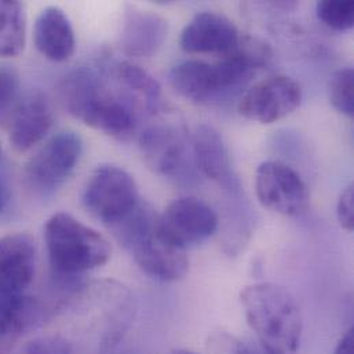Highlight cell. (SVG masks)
I'll return each mask as SVG.
<instances>
[{"instance_id":"cell-1","label":"cell","mask_w":354,"mask_h":354,"mask_svg":"<svg viewBox=\"0 0 354 354\" xmlns=\"http://www.w3.org/2000/svg\"><path fill=\"white\" fill-rule=\"evenodd\" d=\"M240 301L245 319L268 354H298L304 319L295 297L283 286L257 283L247 286Z\"/></svg>"},{"instance_id":"cell-2","label":"cell","mask_w":354,"mask_h":354,"mask_svg":"<svg viewBox=\"0 0 354 354\" xmlns=\"http://www.w3.org/2000/svg\"><path fill=\"white\" fill-rule=\"evenodd\" d=\"M65 108L94 130L124 137L134 131L137 112L126 98L108 93L102 77L93 68L71 72L61 84Z\"/></svg>"},{"instance_id":"cell-3","label":"cell","mask_w":354,"mask_h":354,"mask_svg":"<svg viewBox=\"0 0 354 354\" xmlns=\"http://www.w3.org/2000/svg\"><path fill=\"white\" fill-rule=\"evenodd\" d=\"M159 215L155 209L140 204L120 222L111 226L115 237L131 251L138 266L151 277L176 281L185 276L189 259L185 248L166 240L158 227Z\"/></svg>"},{"instance_id":"cell-4","label":"cell","mask_w":354,"mask_h":354,"mask_svg":"<svg viewBox=\"0 0 354 354\" xmlns=\"http://www.w3.org/2000/svg\"><path fill=\"white\" fill-rule=\"evenodd\" d=\"M44 239L53 272L75 277L105 265L111 258L108 240L66 212L54 214L46 223Z\"/></svg>"},{"instance_id":"cell-5","label":"cell","mask_w":354,"mask_h":354,"mask_svg":"<svg viewBox=\"0 0 354 354\" xmlns=\"http://www.w3.org/2000/svg\"><path fill=\"white\" fill-rule=\"evenodd\" d=\"M140 201L134 178L118 166L98 167L83 192L86 209L109 226L126 218Z\"/></svg>"},{"instance_id":"cell-6","label":"cell","mask_w":354,"mask_h":354,"mask_svg":"<svg viewBox=\"0 0 354 354\" xmlns=\"http://www.w3.org/2000/svg\"><path fill=\"white\" fill-rule=\"evenodd\" d=\"M82 152L83 142L76 133L64 131L54 136L28 163V186L37 194H53L72 176Z\"/></svg>"},{"instance_id":"cell-7","label":"cell","mask_w":354,"mask_h":354,"mask_svg":"<svg viewBox=\"0 0 354 354\" xmlns=\"http://www.w3.org/2000/svg\"><path fill=\"white\" fill-rule=\"evenodd\" d=\"M257 196L262 205L284 216H301L310 204V193L301 176L280 162H263L255 174Z\"/></svg>"},{"instance_id":"cell-8","label":"cell","mask_w":354,"mask_h":354,"mask_svg":"<svg viewBox=\"0 0 354 354\" xmlns=\"http://www.w3.org/2000/svg\"><path fill=\"white\" fill-rule=\"evenodd\" d=\"M301 101V86L288 76L276 75L254 84L243 95L239 112L248 120L272 124L291 115Z\"/></svg>"},{"instance_id":"cell-9","label":"cell","mask_w":354,"mask_h":354,"mask_svg":"<svg viewBox=\"0 0 354 354\" xmlns=\"http://www.w3.org/2000/svg\"><path fill=\"white\" fill-rule=\"evenodd\" d=\"M215 211L196 197H180L171 201L159 215L160 234L180 248L209 239L218 229Z\"/></svg>"},{"instance_id":"cell-10","label":"cell","mask_w":354,"mask_h":354,"mask_svg":"<svg viewBox=\"0 0 354 354\" xmlns=\"http://www.w3.org/2000/svg\"><path fill=\"white\" fill-rule=\"evenodd\" d=\"M36 270V247L24 233L0 239V299L24 298Z\"/></svg>"},{"instance_id":"cell-11","label":"cell","mask_w":354,"mask_h":354,"mask_svg":"<svg viewBox=\"0 0 354 354\" xmlns=\"http://www.w3.org/2000/svg\"><path fill=\"white\" fill-rule=\"evenodd\" d=\"M240 37L236 25L225 15L204 11L196 14L180 33V47L189 54H226Z\"/></svg>"},{"instance_id":"cell-12","label":"cell","mask_w":354,"mask_h":354,"mask_svg":"<svg viewBox=\"0 0 354 354\" xmlns=\"http://www.w3.org/2000/svg\"><path fill=\"white\" fill-rule=\"evenodd\" d=\"M145 163L156 174L176 177L186 163L187 142L183 131L174 124H155L140 137Z\"/></svg>"},{"instance_id":"cell-13","label":"cell","mask_w":354,"mask_h":354,"mask_svg":"<svg viewBox=\"0 0 354 354\" xmlns=\"http://www.w3.org/2000/svg\"><path fill=\"white\" fill-rule=\"evenodd\" d=\"M53 123L54 113L50 101L36 91L15 108L11 116L10 141L17 151H29L48 134Z\"/></svg>"},{"instance_id":"cell-14","label":"cell","mask_w":354,"mask_h":354,"mask_svg":"<svg viewBox=\"0 0 354 354\" xmlns=\"http://www.w3.org/2000/svg\"><path fill=\"white\" fill-rule=\"evenodd\" d=\"M170 83L182 97L197 104H215L226 100L215 64L189 59L170 72Z\"/></svg>"},{"instance_id":"cell-15","label":"cell","mask_w":354,"mask_h":354,"mask_svg":"<svg viewBox=\"0 0 354 354\" xmlns=\"http://www.w3.org/2000/svg\"><path fill=\"white\" fill-rule=\"evenodd\" d=\"M33 36L37 50L54 62H64L75 53L76 39L72 24L58 7H46L39 14Z\"/></svg>"},{"instance_id":"cell-16","label":"cell","mask_w":354,"mask_h":354,"mask_svg":"<svg viewBox=\"0 0 354 354\" xmlns=\"http://www.w3.org/2000/svg\"><path fill=\"white\" fill-rule=\"evenodd\" d=\"M167 21L152 12L130 10L122 32V48L130 57H151L167 37Z\"/></svg>"},{"instance_id":"cell-17","label":"cell","mask_w":354,"mask_h":354,"mask_svg":"<svg viewBox=\"0 0 354 354\" xmlns=\"http://www.w3.org/2000/svg\"><path fill=\"white\" fill-rule=\"evenodd\" d=\"M192 147L196 165L205 177L225 186H234L229 152L218 130L208 124L198 126L193 134Z\"/></svg>"},{"instance_id":"cell-18","label":"cell","mask_w":354,"mask_h":354,"mask_svg":"<svg viewBox=\"0 0 354 354\" xmlns=\"http://www.w3.org/2000/svg\"><path fill=\"white\" fill-rule=\"evenodd\" d=\"M115 77L124 91V98L134 106L151 113L160 108L162 87L147 71L131 62H120L115 66Z\"/></svg>"},{"instance_id":"cell-19","label":"cell","mask_w":354,"mask_h":354,"mask_svg":"<svg viewBox=\"0 0 354 354\" xmlns=\"http://www.w3.org/2000/svg\"><path fill=\"white\" fill-rule=\"evenodd\" d=\"M33 312V304L26 297L0 299V354H7L14 348L29 326Z\"/></svg>"},{"instance_id":"cell-20","label":"cell","mask_w":354,"mask_h":354,"mask_svg":"<svg viewBox=\"0 0 354 354\" xmlns=\"http://www.w3.org/2000/svg\"><path fill=\"white\" fill-rule=\"evenodd\" d=\"M25 46V12L18 1L0 0V57H15Z\"/></svg>"},{"instance_id":"cell-21","label":"cell","mask_w":354,"mask_h":354,"mask_svg":"<svg viewBox=\"0 0 354 354\" xmlns=\"http://www.w3.org/2000/svg\"><path fill=\"white\" fill-rule=\"evenodd\" d=\"M328 94L333 106L352 118L354 115V72L352 68H341L330 77Z\"/></svg>"},{"instance_id":"cell-22","label":"cell","mask_w":354,"mask_h":354,"mask_svg":"<svg viewBox=\"0 0 354 354\" xmlns=\"http://www.w3.org/2000/svg\"><path fill=\"white\" fill-rule=\"evenodd\" d=\"M230 51H234L254 71L269 66L273 59V50L270 44L266 40L248 33L240 35L237 44Z\"/></svg>"},{"instance_id":"cell-23","label":"cell","mask_w":354,"mask_h":354,"mask_svg":"<svg viewBox=\"0 0 354 354\" xmlns=\"http://www.w3.org/2000/svg\"><path fill=\"white\" fill-rule=\"evenodd\" d=\"M320 21L335 30H348L354 25V3L352 0H323L316 6Z\"/></svg>"},{"instance_id":"cell-24","label":"cell","mask_w":354,"mask_h":354,"mask_svg":"<svg viewBox=\"0 0 354 354\" xmlns=\"http://www.w3.org/2000/svg\"><path fill=\"white\" fill-rule=\"evenodd\" d=\"M19 77L17 72L8 66H0V120L10 116L18 106Z\"/></svg>"},{"instance_id":"cell-25","label":"cell","mask_w":354,"mask_h":354,"mask_svg":"<svg viewBox=\"0 0 354 354\" xmlns=\"http://www.w3.org/2000/svg\"><path fill=\"white\" fill-rule=\"evenodd\" d=\"M209 354H261L227 333H215L208 339Z\"/></svg>"},{"instance_id":"cell-26","label":"cell","mask_w":354,"mask_h":354,"mask_svg":"<svg viewBox=\"0 0 354 354\" xmlns=\"http://www.w3.org/2000/svg\"><path fill=\"white\" fill-rule=\"evenodd\" d=\"M24 354H75V348L64 337L50 335L30 342Z\"/></svg>"},{"instance_id":"cell-27","label":"cell","mask_w":354,"mask_h":354,"mask_svg":"<svg viewBox=\"0 0 354 354\" xmlns=\"http://www.w3.org/2000/svg\"><path fill=\"white\" fill-rule=\"evenodd\" d=\"M337 216L339 225L349 233L354 229V186L349 183L341 193L337 204Z\"/></svg>"},{"instance_id":"cell-28","label":"cell","mask_w":354,"mask_h":354,"mask_svg":"<svg viewBox=\"0 0 354 354\" xmlns=\"http://www.w3.org/2000/svg\"><path fill=\"white\" fill-rule=\"evenodd\" d=\"M334 354H354V331L351 327L338 342Z\"/></svg>"},{"instance_id":"cell-29","label":"cell","mask_w":354,"mask_h":354,"mask_svg":"<svg viewBox=\"0 0 354 354\" xmlns=\"http://www.w3.org/2000/svg\"><path fill=\"white\" fill-rule=\"evenodd\" d=\"M3 203H4V193H3V187L0 185V211L3 208Z\"/></svg>"},{"instance_id":"cell-30","label":"cell","mask_w":354,"mask_h":354,"mask_svg":"<svg viewBox=\"0 0 354 354\" xmlns=\"http://www.w3.org/2000/svg\"><path fill=\"white\" fill-rule=\"evenodd\" d=\"M174 354H196L194 352H190V351H178Z\"/></svg>"}]
</instances>
